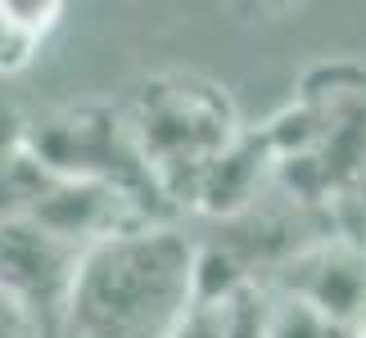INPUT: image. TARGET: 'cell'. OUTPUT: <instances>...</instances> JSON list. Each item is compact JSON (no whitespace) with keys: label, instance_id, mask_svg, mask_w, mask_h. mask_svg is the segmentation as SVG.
I'll use <instances>...</instances> for the list:
<instances>
[{"label":"cell","instance_id":"obj_1","mask_svg":"<svg viewBox=\"0 0 366 338\" xmlns=\"http://www.w3.org/2000/svg\"><path fill=\"white\" fill-rule=\"evenodd\" d=\"M194 307V248L163 225L109 235L77 266L68 338H172Z\"/></svg>","mask_w":366,"mask_h":338},{"label":"cell","instance_id":"obj_6","mask_svg":"<svg viewBox=\"0 0 366 338\" xmlns=\"http://www.w3.org/2000/svg\"><path fill=\"white\" fill-rule=\"evenodd\" d=\"M64 5L54 0H0V77L23 73L36 59L41 36L59 23Z\"/></svg>","mask_w":366,"mask_h":338},{"label":"cell","instance_id":"obj_7","mask_svg":"<svg viewBox=\"0 0 366 338\" xmlns=\"http://www.w3.org/2000/svg\"><path fill=\"white\" fill-rule=\"evenodd\" d=\"M267 338H353L344 325H335L330 316H321L317 307H307L290 293L267 307Z\"/></svg>","mask_w":366,"mask_h":338},{"label":"cell","instance_id":"obj_8","mask_svg":"<svg viewBox=\"0 0 366 338\" xmlns=\"http://www.w3.org/2000/svg\"><path fill=\"white\" fill-rule=\"evenodd\" d=\"M0 338H46V325L36 320V312L5 285H0Z\"/></svg>","mask_w":366,"mask_h":338},{"label":"cell","instance_id":"obj_2","mask_svg":"<svg viewBox=\"0 0 366 338\" xmlns=\"http://www.w3.org/2000/svg\"><path fill=\"white\" fill-rule=\"evenodd\" d=\"M136 149L159 194H186L194 203L204 172L240 140L235 108L217 86L194 77H163L140 91L132 118Z\"/></svg>","mask_w":366,"mask_h":338},{"label":"cell","instance_id":"obj_5","mask_svg":"<svg viewBox=\"0 0 366 338\" xmlns=\"http://www.w3.org/2000/svg\"><path fill=\"white\" fill-rule=\"evenodd\" d=\"M262 167H276L272 153H267V145H262V135H240L204 172L194 203H199L204 212H222V217H227V212H240V208L253 199V190H258Z\"/></svg>","mask_w":366,"mask_h":338},{"label":"cell","instance_id":"obj_4","mask_svg":"<svg viewBox=\"0 0 366 338\" xmlns=\"http://www.w3.org/2000/svg\"><path fill=\"white\" fill-rule=\"evenodd\" d=\"M290 298L317 307L348 334H366V252L348 244H321L290 262L285 289Z\"/></svg>","mask_w":366,"mask_h":338},{"label":"cell","instance_id":"obj_3","mask_svg":"<svg viewBox=\"0 0 366 338\" xmlns=\"http://www.w3.org/2000/svg\"><path fill=\"white\" fill-rule=\"evenodd\" d=\"M86 244L54 235L27 212H0V285L36 312L46 329L64 325Z\"/></svg>","mask_w":366,"mask_h":338}]
</instances>
